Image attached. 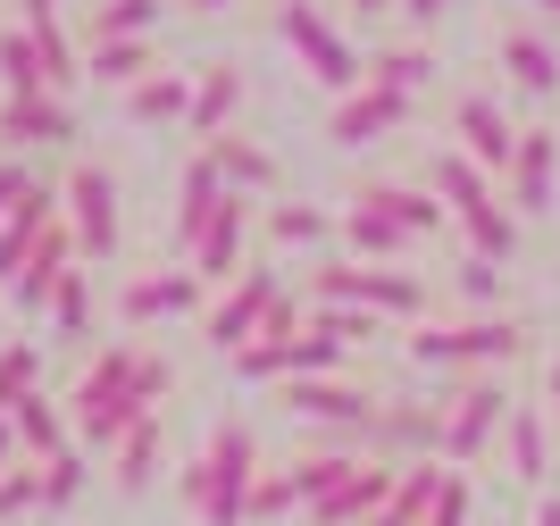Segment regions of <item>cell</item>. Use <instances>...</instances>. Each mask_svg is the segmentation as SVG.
Wrapping results in <instances>:
<instances>
[{"label":"cell","mask_w":560,"mask_h":526,"mask_svg":"<svg viewBox=\"0 0 560 526\" xmlns=\"http://www.w3.org/2000/svg\"><path fill=\"white\" fill-rule=\"evenodd\" d=\"M452 151H468L486 176H511V160H518V126L502 117V101H486V92H460V101H452Z\"/></svg>","instance_id":"12"},{"label":"cell","mask_w":560,"mask_h":526,"mask_svg":"<svg viewBox=\"0 0 560 526\" xmlns=\"http://www.w3.org/2000/svg\"><path fill=\"white\" fill-rule=\"evenodd\" d=\"M435 75H444V68H435V50H427V43H394V50H376V59H369V84L410 92V101H419Z\"/></svg>","instance_id":"31"},{"label":"cell","mask_w":560,"mask_h":526,"mask_svg":"<svg viewBox=\"0 0 560 526\" xmlns=\"http://www.w3.org/2000/svg\"><path fill=\"white\" fill-rule=\"evenodd\" d=\"M43 176H25V160H0V218H18V201L34 192Z\"/></svg>","instance_id":"43"},{"label":"cell","mask_w":560,"mask_h":526,"mask_svg":"<svg viewBox=\"0 0 560 526\" xmlns=\"http://www.w3.org/2000/svg\"><path fill=\"white\" fill-rule=\"evenodd\" d=\"M210 309V284L192 268H160V276H135L126 293H117V318L126 326H167V318H201Z\"/></svg>","instance_id":"13"},{"label":"cell","mask_w":560,"mask_h":526,"mask_svg":"<svg viewBox=\"0 0 560 526\" xmlns=\"http://www.w3.org/2000/svg\"><path fill=\"white\" fill-rule=\"evenodd\" d=\"M444 9H452V0H401V17H410V25H435Z\"/></svg>","instance_id":"44"},{"label":"cell","mask_w":560,"mask_h":526,"mask_svg":"<svg viewBox=\"0 0 560 526\" xmlns=\"http://www.w3.org/2000/svg\"><path fill=\"white\" fill-rule=\"evenodd\" d=\"M552 435H560V418H552Z\"/></svg>","instance_id":"51"},{"label":"cell","mask_w":560,"mask_h":526,"mask_svg":"<svg viewBox=\"0 0 560 526\" xmlns=\"http://www.w3.org/2000/svg\"><path fill=\"white\" fill-rule=\"evenodd\" d=\"M351 9H360V17H385V9H401V0H351Z\"/></svg>","instance_id":"47"},{"label":"cell","mask_w":560,"mask_h":526,"mask_svg":"<svg viewBox=\"0 0 560 526\" xmlns=\"http://www.w3.org/2000/svg\"><path fill=\"white\" fill-rule=\"evenodd\" d=\"M167 385H176V367L142 351V367H135V401H142V410H160V401H167Z\"/></svg>","instance_id":"41"},{"label":"cell","mask_w":560,"mask_h":526,"mask_svg":"<svg viewBox=\"0 0 560 526\" xmlns=\"http://www.w3.org/2000/svg\"><path fill=\"white\" fill-rule=\"evenodd\" d=\"M59 218H68V234H75V252H84V259H117L126 226H117V176L101 160L68 167V184H59Z\"/></svg>","instance_id":"7"},{"label":"cell","mask_w":560,"mask_h":526,"mask_svg":"<svg viewBox=\"0 0 560 526\" xmlns=\"http://www.w3.org/2000/svg\"><path fill=\"white\" fill-rule=\"evenodd\" d=\"M502 68H511V84L527 92V101H560V50L544 43L536 25H511V34H502Z\"/></svg>","instance_id":"22"},{"label":"cell","mask_w":560,"mask_h":526,"mask_svg":"<svg viewBox=\"0 0 560 526\" xmlns=\"http://www.w3.org/2000/svg\"><path fill=\"white\" fill-rule=\"evenodd\" d=\"M277 301H284V276H277V268H243L226 293L201 309L210 351H226V360H234L243 343H259V335H268V318H277Z\"/></svg>","instance_id":"8"},{"label":"cell","mask_w":560,"mask_h":526,"mask_svg":"<svg viewBox=\"0 0 560 526\" xmlns=\"http://www.w3.org/2000/svg\"><path fill=\"white\" fill-rule=\"evenodd\" d=\"M160 68V43H84V75L93 84H142V75Z\"/></svg>","instance_id":"32"},{"label":"cell","mask_w":560,"mask_h":526,"mask_svg":"<svg viewBox=\"0 0 560 526\" xmlns=\"http://www.w3.org/2000/svg\"><path fill=\"white\" fill-rule=\"evenodd\" d=\"M284 510H302V493H293V468H259V484H252V518H284Z\"/></svg>","instance_id":"39"},{"label":"cell","mask_w":560,"mask_h":526,"mask_svg":"<svg viewBox=\"0 0 560 526\" xmlns=\"http://www.w3.org/2000/svg\"><path fill=\"white\" fill-rule=\"evenodd\" d=\"M410 117H419V101H410V92L360 84V92H343V101H335V117H327V142H335V151H369V142L401 135Z\"/></svg>","instance_id":"10"},{"label":"cell","mask_w":560,"mask_h":526,"mask_svg":"<svg viewBox=\"0 0 560 526\" xmlns=\"http://www.w3.org/2000/svg\"><path fill=\"white\" fill-rule=\"evenodd\" d=\"M343 252H351V259H385V268H394L401 252H419V234L401 226L394 209H376L369 192H360V201L343 209Z\"/></svg>","instance_id":"21"},{"label":"cell","mask_w":560,"mask_h":526,"mask_svg":"<svg viewBox=\"0 0 560 526\" xmlns=\"http://www.w3.org/2000/svg\"><path fill=\"white\" fill-rule=\"evenodd\" d=\"M234 109H243V68H226V59H201L192 68V117L185 135H234Z\"/></svg>","instance_id":"20"},{"label":"cell","mask_w":560,"mask_h":526,"mask_svg":"<svg viewBox=\"0 0 560 526\" xmlns=\"http://www.w3.org/2000/svg\"><path fill=\"white\" fill-rule=\"evenodd\" d=\"M185 9L192 17H218V9H234V0H185Z\"/></svg>","instance_id":"48"},{"label":"cell","mask_w":560,"mask_h":526,"mask_svg":"<svg viewBox=\"0 0 560 526\" xmlns=\"http://www.w3.org/2000/svg\"><path fill=\"white\" fill-rule=\"evenodd\" d=\"M369 201H376V209H394V218H401L410 234H419V243L452 226V209L435 201V184H369Z\"/></svg>","instance_id":"30"},{"label":"cell","mask_w":560,"mask_h":526,"mask_svg":"<svg viewBox=\"0 0 560 526\" xmlns=\"http://www.w3.org/2000/svg\"><path fill=\"white\" fill-rule=\"evenodd\" d=\"M502 443H511V477L518 484H544V477H552V418H544L536 410V401H518V410H511V426H502Z\"/></svg>","instance_id":"26"},{"label":"cell","mask_w":560,"mask_h":526,"mask_svg":"<svg viewBox=\"0 0 560 526\" xmlns=\"http://www.w3.org/2000/svg\"><path fill=\"white\" fill-rule=\"evenodd\" d=\"M536 526H560V493H544V502H536Z\"/></svg>","instance_id":"46"},{"label":"cell","mask_w":560,"mask_h":526,"mask_svg":"<svg viewBox=\"0 0 560 526\" xmlns=\"http://www.w3.org/2000/svg\"><path fill=\"white\" fill-rule=\"evenodd\" d=\"M435 443H444V401H401V393H385V401H376L369 452H385V459H427Z\"/></svg>","instance_id":"15"},{"label":"cell","mask_w":560,"mask_h":526,"mask_svg":"<svg viewBox=\"0 0 560 526\" xmlns=\"http://www.w3.org/2000/svg\"><path fill=\"white\" fill-rule=\"evenodd\" d=\"M34 510H43V459L25 452L18 468L0 477V518H34Z\"/></svg>","instance_id":"37"},{"label":"cell","mask_w":560,"mask_h":526,"mask_svg":"<svg viewBox=\"0 0 560 526\" xmlns=\"http://www.w3.org/2000/svg\"><path fill=\"white\" fill-rule=\"evenodd\" d=\"M226 192H234V184L218 176V160H210V151H192L185 176H176V252H192V243H201V226L218 218V201H226Z\"/></svg>","instance_id":"19"},{"label":"cell","mask_w":560,"mask_h":526,"mask_svg":"<svg viewBox=\"0 0 560 526\" xmlns=\"http://www.w3.org/2000/svg\"><path fill=\"white\" fill-rule=\"evenodd\" d=\"M126 117L135 126H185L192 117V68H151L142 84H126Z\"/></svg>","instance_id":"23"},{"label":"cell","mask_w":560,"mask_h":526,"mask_svg":"<svg viewBox=\"0 0 560 526\" xmlns=\"http://www.w3.org/2000/svg\"><path fill=\"white\" fill-rule=\"evenodd\" d=\"M511 385H493V376H468L460 393L444 401V443H435V459H486L493 435L511 426Z\"/></svg>","instance_id":"9"},{"label":"cell","mask_w":560,"mask_h":526,"mask_svg":"<svg viewBox=\"0 0 560 526\" xmlns=\"http://www.w3.org/2000/svg\"><path fill=\"white\" fill-rule=\"evenodd\" d=\"M109 459H117V468H109L117 493H151V477H160V410L135 418V426H126V443H117Z\"/></svg>","instance_id":"29"},{"label":"cell","mask_w":560,"mask_h":526,"mask_svg":"<svg viewBox=\"0 0 560 526\" xmlns=\"http://www.w3.org/2000/svg\"><path fill=\"white\" fill-rule=\"evenodd\" d=\"M9 426H18V443L34 459H59V452H75V418H68V401H50L43 385L25 393L18 410H9Z\"/></svg>","instance_id":"24"},{"label":"cell","mask_w":560,"mask_h":526,"mask_svg":"<svg viewBox=\"0 0 560 526\" xmlns=\"http://www.w3.org/2000/svg\"><path fill=\"white\" fill-rule=\"evenodd\" d=\"M25 459V443H18V426H9V418H0V477H9V468H18Z\"/></svg>","instance_id":"45"},{"label":"cell","mask_w":560,"mask_h":526,"mask_svg":"<svg viewBox=\"0 0 560 526\" xmlns=\"http://www.w3.org/2000/svg\"><path fill=\"white\" fill-rule=\"evenodd\" d=\"M427 526H468V484H460V477H444V493H435Z\"/></svg>","instance_id":"42"},{"label":"cell","mask_w":560,"mask_h":526,"mask_svg":"<svg viewBox=\"0 0 560 526\" xmlns=\"http://www.w3.org/2000/svg\"><path fill=\"white\" fill-rule=\"evenodd\" d=\"M201 151H210V160H218V176H226L234 192H252V201H268V192L284 184L277 151H259V142H243V135H210Z\"/></svg>","instance_id":"25"},{"label":"cell","mask_w":560,"mask_h":526,"mask_svg":"<svg viewBox=\"0 0 560 526\" xmlns=\"http://www.w3.org/2000/svg\"><path fill=\"white\" fill-rule=\"evenodd\" d=\"M252 484H259V435L243 426V418L210 426L201 459L185 468V502H192V518H201V526H243V518H252Z\"/></svg>","instance_id":"1"},{"label":"cell","mask_w":560,"mask_h":526,"mask_svg":"<svg viewBox=\"0 0 560 526\" xmlns=\"http://www.w3.org/2000/svg\"><path fill=\"white\" fill-rule=\"evenodd\" d=\"M0 84L9 92H50V59H43V43H34L25 25L0 34Z\"/></svg>","instance_id":"33"},{"label":"cell","mask_w":560,"mask_h":526,"mask_svg":"<svg viewBox=\"0 0 560 526\" xmlns=\"http://www.w3.org/2000/svg\"><path fill=\"white\" fill-rule=\"evenodd\" d=\"M50 326H59V343H84V335H93V268L59 276V293H50Z\"/></svg>","instance_id":"34"},{"label":"cell","mask_w":560,"mask_h":526,"mask_svg":"<svg viewBox=\"0 0 560 526\" xmlns=\"http://www.w3.org/2000/svg\"><path fill=\"white\" fill-rule=\"evenodd\" d=\"M243 252H252V192H226V201H218V218L201 226V243L185 252V268L201 276V284H218V293H226L234 276L252 268Z\"/></svg>","instance_id":"11"},{"label":"cell","mask_w":560,"mask_h":526,"mask_svg":"<svg viewBox=\"0 0 560 526\" xmlns=\"http://www.w3.org/2000/svg\"><path fill=\"white\" fill-rule=\"evenodd\" d=\"M277 401H284V418H302V426H327V435H343V443H369L376 401H385V393L351 385L343 367H335V376H284Z\"/></svg>","instance_id":"6"},{"label":"cell","mask_w":560,"mask_h":526,"mask_svg":"<svg viewBox=\"0 0 560 526\" xmlns=\"http://www.w3.org/2000/svg\"><path fill=\"white\" fill-rule=\"evenodd\" d=\"M452 284H460V301H477V309H493V301H502V259H477V252H468Z\"/></svg>","instance_id":"40"},{"label":"cell","mask_w":560,"mask_h":526,"mask_svg":"<svg viewBox=\"0 0 560 526\" xmlns=\"http://www.w3.org/2000/svg\"><path fill=\"white\" fill-rule=\"evenodd\" d=\"M360 459H369V452H310V459H293V493H302V510L327 502V493L360 468Z\"/></svg>","instance_id":"35"},{"label":"cell","mask_w":560,"mask_h":526,"mask_svg":"<svg viewBox=\"0 0 560 526\" xmlns=\"http://www.w3.org/2000/svg\"><path fill=\"white\" fill-rule=\"evenodd\" d=\"M277 34H284V50H293V59H302V68L318 75L335 101L369 84V59H360V50L327 25V9H318V0H277Z\"/></svg>","instance_id":"4"},{"label":"cell","mask_w":560,"mask_h":526,"mask_svg":"<svg viewBox=\"0 0 560 526\" xmlns=\"http://www.w3.org/2000/svg\"><path fill=\"white\" fill-rule=\"evenodd\" d=\"M552 401H560V360H552Z\"/></svg>","instance_id":"50"},{"label":"cell","mask_w":560,"mask_h":526,"mask_svg":"<svg viewBox=\"0 0 560 526\" xmlns=\"http://www.w3.org/2000/svg\"><path fill=\"white\" fill-rule=\"evenodd\" d=\"M160 9L167 0H93L84 43H151V34H160Z\"/></svg>","instance_id":"28"},{"label":"cell","mask_w":560,"mask_h":526,"mask_svg":"<svg viewBox=\"0 0 560 526\" xmlns=\"http://www.w3.org/2000/svg\"><path fill=\"white\" fill-rule=\"evenodd\" d=\"M84 477H93V468H84V459H75V452L43 459V510H75V493H84Z\"/></svg>","instance_id":"38"},{"label":"cell","mask_w":560,"mask_h":526,"mask_svg":"<svg viewBox=\"0 0 560 526\" xmlns=\"http://www.w3.org/2000/svg\"><path fill=\"white\" fill-rule=\"evenodd\" d=\"M536 9H544V17H560V0H536Z\"/></svg>","instance_id":"49"},{"label":"cell","mask_w":560,"mask_h":526,"mask_svg":"<svg viewBox=\"0 0 560 526\" xmlns=\"http://www.w3.org/2000/svg\"><path fill=\"white\" fill-rule=\"evenodd\" d=\"M410 360L419 367H452V376H493V367L527 360V326L518 318H460V326H419L410 335Z\"/></svg>","instance_id":"3"},{"label":"cell","mask_w":560,"mask_h":526,"mask_svg":"<svg viewBox=\"0 0 560 526\" xmlns=\"http://www.w3.org/2000/svg\"><path fill=\"white\" fill-rule=\"evenodd\" d=\"M34 385H43V351L25 343V335H9V343H0V418L18 410Z\"/></svg>","instance_id":"36"},{"label":"cell","mask_w":560,"mask_h":526,"mask_svg":"<svg viewBox=\"0 0 560 526\" xmlns=\"http://www.w3.org/2000/svg\"><path fill=\"white\" fill-rule=\"evenodd\" d=\"M135 367H142L135 343H109V351H93V367L68 385V418H75V443H84V452H117L126 426L151 418L135 401Z\"/></svg>","instance_id":"2"},{"label":"cell","mask_w":560,"mask_h":526,"mask_svg":"<svg viewBox=\"0 0 560 526\" xmlns=\"http://www.w3.org/2000/svg\"><path fill=\"white\" fill-rule=\"evenodd\" d=\"M552 176H560V126H518V160H511V209L518 218L552 209Z\"/></svg>","instance_id":"17"},{"label":"cell","mask_w":560,"mask_h":526,"mask_svg":"<svg viewBox=\"0 0 560 526\" xmlns=\"http://www.w3.org/2000/svg\"><path fill=\"white\" fill-rule=\"evenodd\" d=\"M75 234H68V218H50L43 226V243H34V252H25V268H18V284H9V301H18L25 318H34V309H50V293H59V276L75 268Z\"/></svg>","instance_id":"18"},{"label":"cell","mask_w":560,"mask_h":526,"mask_svg":"<svg viewBox=\"0 0 560 526\" xmlns=\"http://www.w3.org/2000/svg\"><path fill=\"white\" fill-rule=\"evenodd\" d=\"M394 484H401V459L369 452V459H360V468L327 493V502H310V526H369L376 510L394 502Z\"/></svg>","instance_id":"14"},{"label":"cell","mask_w":560,"mask_h":526,"mask_svg":"<svg viewBox=\"0 0 560 526\" xmlns=\"http://www.w3.org/2000/svg\"><path fill=\"white\" fill-rule=\"evenodd\" d=\"M68 135H75L68 92H9L0 101V142L9 151H43V142H68Z\"/></svg>","instance_id":"16"},{"label":"cell","mask_w":560,"mask_h":526,"mask_svg":"<svg viewBox=\"0 0 560 526\" xmlns=\"http://www.w3.org/2000/svg\"><path fill=\"white\" fill-rule=\"evenodd\" d=\"M268 243H284V252H327V243H343V218H327L318 201H277L268 209Z\"/></svg>","instance_id":"27"},{"label":"cell","mask_w":560,"mask_h":526,"mask_svg":"<svg viewBox=\"0 0 560 526\" xmlns=\"http://www.w3.org/2000/svg\"><path fill=\"white\" fill-rule=\"evenodd\" d=\"M310 301H351V309H376V318H427V284L410 268H385V259L318 268L310 276Z\"/></svg>","instance_id":"5"}]
</instances>
